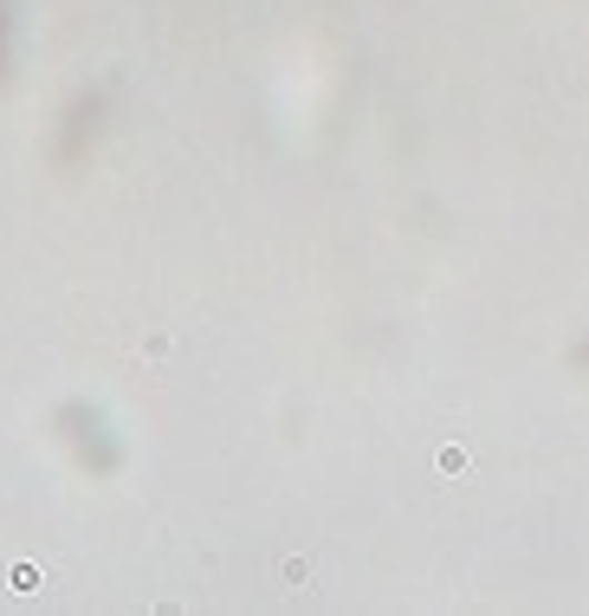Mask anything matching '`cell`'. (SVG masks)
Listing matches in <instances>:
<instances>
[{"mask_svg":"<svg viewBox=\"0 0 589 616\" xmlns=\"http://www.w3.org/2000/svg\"><path fill=\"white\" fill-rule=\"evenodd\" d=\"M0 27H7V7H0Z\"/></svg>","mask_w":589,"mask_h":616,"instance_id":"obj_1","label":"cell"}]
</instances>
